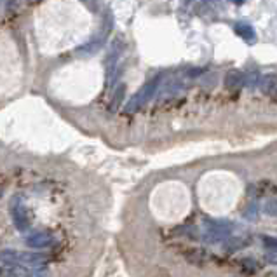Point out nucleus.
Wrapping results in <instances>:
<instances>
[{
  "label": "nucleus",
  "mask_w": 277,
  "mask_h": 277,
  "mask_svg": "<svg viewBox=\"0 0 277 277\" xmlns=\"http://www.w3.org/2000/svg\"><path fill=\"white\" fill-rule=\"evenodd\" d=\"M228 232H230V225L228 223H223V222H206V237L211 243H216V241L223 239Z\"/></svg>",
  "instance_id": "nucleus-1"
},
{
  "label": "nucleus",
  "mask_w": 277,
  "mask_h": 277,
  "mask_svg": "<svg viewBox=\"0 0 277 277\" xmlns=\"http://www.w3.org/2000/svg\"><path fill=\"white\" fill-rule=\"evenodd\" d=\"M234 32L237 37H241L244 42H248V44H254L256 42V32H254V28H253V25H249V23H235L234 25Z\"/></svg>",
  "instance_id": "nucleus-2"
},
{
  "label": "nucleus",
  "mask_w": 277,
  "mask_h": 277,
  "mask_svg": "<svg viewBox=\"0 0 277 277\" xmlns=\"http://www.w3.org/2000/svg\"><path fill=\"white\" fill-rule=\"evenodd\" d=\"M260 89L267 96H277V75L275 73H267L260 78Z\"/></svg>",
  "instance_id": "nucleus-3"
},
{
  "label": "nucleus",
  "mask_w": 277,
  "mask_h": 277,
  "mask_svg": "<svg viewBox=\"0 0 277 277\" xmlns=\"http://www.w3.org/2000/svg\"><path fill=\"white\" fill-rule=\"evenodd\" d=\"M244 84H246V77L243 72H239V70H230V72L227 73L225 86L228 89H239V87Z\"/></svg>",
  "instance_id": "nucleus-4"
},
{
  "label": "nucleus",
  "mask_w": 277,
  "mask_h": 277,
  "mask_svg": "<svg viewBox=\"0 0 277 277\" xmlns=\"http://www.w3.org/2000/svg\"><path fill=\"white\" fill-rule=\"evenodd\" d=\"M263 213L269 214V216H277V199L267 201L265 206H263Z\"/></svg>",
  "instance_id": "nucleus-5"
},
{
  "label": "nucleus",
  "mask_w": 277,
  "mask_h": 277,
  "mask_svg": "<svg viewBox=\"0 0 277 277\" xmlns=\"http://www.w3.org/2000/svg\"><path fill=\"white\" fill-rule=\"evenodd\" d=\"M265 262L270 265H277V249H270L269 253H265Z\"/></svg>",
  "instance_id": "nucleus-6"
},
{
  "label": "nucleus",
  "mask_w": 277,
  "mask_h": 277,
  "mask_svg": "<svg viewBox=\"0 0 277 277\" xmlns=\"http://www.w3.org/2000/svg\"><path fill=\"white\" fill-rule=\"evenodd\" d=\"M263 244L270 249H277V237H263Z\"/></svg>",
  "instance_id": "nucleus-7"
},
{
  "label": "nucleus",
  "mask_w": 277,
  "mask_h": 277,
  "mask_svg": "<svg viewBox=\"0 0 277 277\" xmlns=\"http://www.w3.org/2000/svg\"><path fill=\"white\" fill-rule=\"evenodd\" d=\"M17 2H19V0H7V7L9 9H14L17 6Z\"/></svg>",
  "instance_id": "nucleus-8"
},
{
  "label": "nucleus",
  "mask_w": 277,
  "mask_h": 277,
  "mask_svg": "<svg viewBox=\"0 0 277 277\" xmlns=\"http://www.w3.org/2000/svg\"><path fill=\"white\" fill-rule=\"evenodd\" d=\"M232 2H235V4H241V2H243V0H232Z\"/></svg>",
  "instance_id": "nucleus-9"
}]
</instances>
